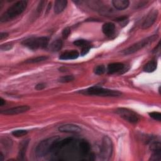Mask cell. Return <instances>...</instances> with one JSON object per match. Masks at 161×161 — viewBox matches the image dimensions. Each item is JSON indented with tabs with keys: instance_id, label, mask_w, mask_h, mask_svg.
<instances>
[{
	"instance_id": "6da1fadb",
	"label": "cell",
	"mask_w": 161,
	"mask_h": 161,
	"mask_svg": "<svg viewBox=\"0 0 161 161\" xmlns=\"http://www.w3.org/2000/svg\"><path fill=\"white\" fill-rule=\"evenodd\" d=\"M90 152L91 146L87 141L68 137L60 138L51 153L54 160H84L87 158L92 160Z\"/></svg>"
},
{
	"instance_id": "7a4b0ae2",
	"label": "cell",
	"mask_w": 161,
	"mask_h": 161,
	"mask_svg": "<svg viewBox=\"0 0 161 161\" xmlns=\"http://www.w3.org/2000/svg\"><path fill=\"white\" fill-rule=\"evenodd\" d=\"M59 136H52L40 142L35 149L37 157H43L51 153L55 147V144L59 140Z\"/></svg>"
},
{
	"instance_id": "3957f363",
	"label": "cell",
	"mask_w": 161,
	"mask_h": 161,
	"mask_svg": "<svg viewBox=\"0 0 161 161\" xmlns=\"http://www.w3.org/2000/svg\"><path fill=\"white\" fill-rule=\"evenodd\" d=\"M27 1L21 0L18 1L11 6H10L7 11L1 16L0 20L1 22H5L21 14L26 9L27 6Z\"/></svg>"
},
{
	"instance_id": "277c9868",
	"label": "cell",
	"mask_w": 161,
	"mask_h": 161,
	"mask_svg": "<svg viewBox=\"0 0 161 161\" xmlns=\"http://www.w3.org/2000/svg\"><path fill=\"white\" fill-rule=\"evenodd\" d=\"M82 93L88 95H94V96H111L115 97L119 96L121 94L118 91L111 90L109 89H105L98 86H94L88 89L82 91Z\"/></svg>"
},
{
	"instance_id": "5b68a950",
	"label": "cell",
	"mask_w": 161,
	"mask_h": 161,
	"mask_svg": "<svg viewBox=\"0 0 161 161\" xmlns=\"http://www.w3.org/2000/svg\"><path fill=\"white\" fill-rule=\"evenodd\" d=\"M49 42L48 38L46 36L30 38L25 40L22 44L31 50H36L38 48H44L47 47Z\"/></svg>"
},
{
	"instance_id": "8992f818",
	"label": "cell",
	"mask_w": 161,
	"mask_h": 161,
	"mask_svg": "<svg viewBox=\"0 0 161 161\" xmlns=\"http://www.w3.org/2000/svg\"><path fill=\"white\" fill-rule=\"evenodd\" d=\"M157 36H158L157 35H153L150 36L148 37H147L146 38L143 39V40L131 45V46H130L129 47H128L127 48H126L124 50V52H123L124 54L125 55H130V54H132V53H134L138 52L140 49L146 47L147 45L154 42L157 38Z\"/></svg>"
},
{
	"instance_id": "52a82bcc",
	"label": "cell",
	"mask_w": 161,
	"mask_h": 161,
	"mask_svg": "<svg viewBox=\"0 0 161 161\" xmlns=\"http://www.w3.org/2000/svg\"><path fill=\"white\" fill-rule=\"evenodd\" d=\"M113 144L111 140L107 136H104L102 140L100 156L103 160H109L112 155Z\"/></svg>"
},
{
	"instance_id": "ba28073f",
	"label": "cell",
	"mask_w": 161,
	"mask_h": 161,
	"mask_svg": "<svg viewBox=\"0 0 161 161\" xmlns=\"http://www.w3.org/2000/svg\"><path fill=\"white\" fill-rule=\"evenodd\" d=\"M116 112L120 117L131 123H136L139 120L138 115L135 111L128 108H119Z\"/></svg>"
},
{
	"instance_id": "9c48e42d",
	"label": "cell",
	"mask_w": 161,
	"mask_h": 161,
	"mask_svg": "<svg viewBox=\"0 0 161 161\" xmlns=\"http://www.w3.org/2000/svg\"><path fill=\"white\" fill-rule=\"evenodd\" d=\"M158 16V11L157 9L151 10L145 17L142 24V29H147L152 26L155 22Z\"/></svg>"
},
{
	"instance_id": "30bf717a",
	"label": "cell",
	"mask_w": 161,
	"mask_h": 161,
	"mask_svg": "<svg viewBox=\"0 0 161 161\" xmlns=\"http://www.w3.org/2000/svg\"><path fill=\"white\" fill-rule=\"evenodd\" d=\"M30 109V107L28 106L23 105V106H18L16 107H13L11 108H9L3 111H1V113L6 115H14L21 114L25 112H26Z\"/></svg>"
},
{
	"instance_id": "8fae6325",
	"label": "cell",
	"mask_w": 161,
	"mask_h": 161,
	"mask_svg": "<svg viewBox=\"0 0 161 161\" xmlns=\"http://www.w3.org/2000/svg\"><path fill=\"white\" fill-rule=\"evenodd\" d=\"M58 131L63 133H78L81 131V128L76 125L65 124L60 126L58 127Z\"/></svg>"
},
{
	"instance_id": "7c38bea8",
	"label": "cell",
	"mask_w": 161,
	"mask_h": 161,
	"mask_svg": "<svg viewBox=\"0 0 161 161\" xmlns=\"http://www.w3.org/2000/svg\"><path fill=\"white\" fill-rule=\"evenodd\" d=\"M115 25L113 23H106L102 26V31L103 33L108 37L113 36L115 33Z\"/></svg>"
},
{
	"instance_id": "4fadbf2b",
	"label": "cell",
	"mask_w": 161,
	"mask_h": 161,
	"mask_svg": "<svg viewBox=\"0 0 161 161\" xmlns=\"http://www.w3.org/2000/svg\"><path fill=\"white\" fill-rule=\"evenodd\" d=\"M125 68L124 64L120 62H114L108 65L107 71L109 74H113L116 72H121Z\"/></svg>"
},
{
	"instance_id": "5bb4252c",
	"label": "cell",
	"mask_w": 161,
	"mask_h": 161,
	"mask_svg": "<svg viewBox=\"0 0 161 161\" xmlns=\"http://www.w3.org/2000/svg\"><path fill=\"white\" fill-rule=\"evenodd\" d=\"M79 56V53L77 51L72 50L69 51H66L63 52L59 57L60 60H74L76 59Z\"/></svg>"
},
{
	"instance_id": "9a60e30c",
	"label": "cell",
	"mask_w": 161,
	"mask_h": 161,
	"mask_svg": "<svg viewBox=\"0 0 161 161\" xmlns=\"http://www.w3.org/2000/svg\"><path fill=\"white\" fill-rule=\"evenodd\" d=\"M29 143V140H25L22 141L19 147V151H18V159L20 160H23L25 159V157L26 155V152Z\"/></svg>"
},
{
	"instance_id": "2e32d148",
	"label": "cell",
	"mask_w": 161,
	"mask_h": 161,
	"mask_svg": "<svg viewBox=\"0 0 161 161\" xmlns=\"http://www.w3.org/2000/svg\"><path fill=\"white\" fill-rule=\"evenodd\" d=\"M67 4V1L65 0H57L55 1L54 4V12L56 14L62 13L65 8Z\"/></svg>"
},
{
	"instance_id": "e0dca14e",
	"label": "cell",
	"mask_w": 161,
	"mask_h": 161,
	"mask_svg": "<svg viewBox=\"0 0 161 161\" xmlns=\"http://www.w3.org/2000/svg\"><path fill=\"white\" fill-rule=\"evenodd\" d=\"M112 3L116 9L123 10L128 7L130 2L128 0H113Z\"/></svg>"
},
{
	"instance_id": "ac0fdd59",
	"label": "cell",
	"mask_w": 161,
	"mask_h": 161,
	"mask_svg": "<svg viewBox=\"0 0 161 161\" xmlns=\"http://www.w3.org/2000/svg\"><path fill=\"white\" fill-rule=\"evenodd\" d=\"M157 69V62L156 61L152 60L148 62L143 67V70L146 72H152Z\"/></svg>"
},
{
	"instance_id": "d6986e66",
	"label": "cell",
	"mask_w": 161,
	"mask_h": 161,
	"mask_svg": "<svg viewBox=\"0 0 161 161\" xmlns=\"http://www.w3.org/2000/svg\"><path fill=\"white\" fill-rule=\"evenodd\" d=\"M62 47V41L60 39H57L52 42L50 45V49L52 52H58Z\"/></svg>"
},
{
	"instance_id": "ffe728a7",
	"label": "cell",
	"mask_w": 161,
	"mask_h": 161,
	"mask_svg": "<svg viewBox=\"0 0 161 161\" xmlns=\"http://www.w3.org/2000/svg\"><path fill=\"white\" fill-rule=\"evenodd\" d=\"M74 44L77 46V47H79L83 48L84 47L88 46V45H91L90 42L86 40H84V39H80V40H77L75 41L74 42Z\"/></svg>"
},
{
	"instance_id": "44dd1931",
	"label": "cell",
	"mask_w": 161,
	"mask_h": 161,
	"mask_svg": "<svg viewBox=\"0 0 161 161\" xmlns=\"http://www.w3.org/2000/svg\"><path fill=\"white\" fill-rule=\"evenodd\" d=\"M47 58H48L47 57L40 56V57H35V58L28 59L26 61V63H38V62H40L46 60Z\"/></svg>"
},
{
	"instance_id": "7402d4cb",
	"label": "cell",
	"mask_w": 161,
	"mask_h": 161,
	"mask_svg": "<svg viewBox=\"0 0 161 161\" xmlns=\"http://www.w3.org/2000/svg\"><path fill=\"white\" fill-rule=\"evenodd\" d=\"M106 72V67L103 65L96 66L94 69V72L96 75H102Z\"/></svg>"
},
{
	"instance_id": "603a6c76",
	"label": "cell",
	"mask_w": 161,
	"mask_h": 161,
	"mask_svg": "<svg viewBox=\"0 0 161 161\" xmlns=\"http://www.w3.org/2000/svg\"><path fill=\"white\" fill-rule=\"evenodd\" d=\"M28 133V131L25 130H14L12 132V135L16 137H19L26 135Z\"/></svg>"
},
{
	"instance_id": "cb8c5ba5",
	"label": "cell",
	"mask_w": 161,
	"mask_h": 161,
	"mask_svg": "<svg viewBox=\"0 0 161 161\" xmlns=\"http://www.w3.org/2000/svg\"><path fill=\"white\" fill-rule=\"evenodd\" d=\"M74 79V77L72 75H65L60 77L58 79V81L62 83H67V82L72 81Z\"/></svg>"
},
{
	"instance_id": "d4e9b609",
	"label": "cell",
	"mask_w": 161,
	"mask_h": 161,
	"mask_svg": "<svg viewBox=\"0 0 161 161\" xmlns=\"http://www.w3.org/2000/svg\"><path fill=\"white\" fill-rule=\"evenodd\" d=\"M149 115L155 120H157L158 121H160L161 120V114L159 112H151L149 113Z\"/></svg>"
},
{
	"instance_id": "484cf974",
	"label": "cell",
	"mask_w": 161,
	"mask_h": 161,
	"mask_svg": "<svg viewBox=\"0 0 161 161\" xmlns=\"http://www.w3.org/2000/svg\"><path fill=\"white\" fill-rule=\"evenodd\" d=\"M116 21L119 23L121 25L125 26L127 24L128 22V18L126 16H121V17H119L116 19Z\"/></svg>"
},
{
	"instance_id": "4316f807",
	"label": "cell",
	"mask_w": 161,
	"mask_h": 161,
	"mask_svg": "<svg viewBox=\"0 0 161 161\" xmlns=\"http://www.w3.org/2000/svg\"><path fill=\"white\" fill-rule=\"evenodd\" d=\"M13 47V45L10 43H6L4 44H2L0 47V48L1 50H4V51H6V50H9L10 49H11Z\"/></svg>"
},
{
	"instance_id": "83f0119b",
	"label": "cell",
	"mask_w": 161,
	"mask_h": 161,
	"mask_svg": "<svg viewBox=\"0 0 161 161\" xmlns=\"http://www.w3.org/2000/svg\"><path fill=\"white\" fill-rule=\"evenodd\" d=\"M70 33V29L69 27H66L62 31V36L64 38H66L69 36Z\"/></svg>"
},
{
	"instance_id": "f1b7e54d",
	"label": "cell",
	"mask_w": 161,
	"mask_h": 161,
	"mask_svg": "<svg viewBox=\"0 0 161 161\" xmlns=\"http://www.w3.org/2000/svg\"><path fill=\"white\" fill-rule=\"evenodd\" d=\"M90 48H91V45H88V46H86V47H84L82 48L81 52H80L81 55H86L89 52Z\"/></svg>"
},
{
	"instance_id": "f546056e",
	"label": "cell",
	"mask_w": 161,
	"mask_h": 161,
	"mask_svg": "<svg viewBox=\"0 0 161 161\" xmlns=\"http://www.w3.org/2000/svg\"><path fill=\"white\" fill-rule=\"evenodd\" d=\"M45 86H46V85H45V84H44V83H38V84H37L36 85L35 89H36V90H38V91L42 90V89H43L45 87Z\"/></svg>"
},
{
	"instance_id": "4dcf8cb0",
	"label": "cell",
	"mask_w": 161,
	"mask_h": 161,
	"mask_svg": "<svg viewBox=\"0 0 161 161\" xmlns=\"http://www.w3.org/2000/svg\"><path fill=\"white\" fill-rule=\"evenodd\" d=\"M8 36V33L6 32H1L0 34V40H3Z\"/></svg>"
},
{
	"instance_id": "1f68e13d",
	"label": "cell",
	"mask_w": 161,
	"mask_h": 161,
	"mask_svg": "<svg viewBox=\"0 0 161 161\" xmlns=\"http://www.w3.org/2000/svg\"><path fill=\"white\" fill-rule=\"evenodd\" d=\"M160 42L158 43V44L157 45V47H155V48L153 50V52H155V53H157V52H159L160 51Z\"/></svg>"
},
{
	"instance_id": "d6a6232c",
	"label": "cell",
	"mask_w": 161,
	"mask_h": 161,
	"mask_svg": "<svg viewBox=\"0 0 161 161\" xmlns=\"http://www.w3.org/2000/svg\"><path fill=\"white\" fill-rule=\"evenodd\" d=\"M4 104H5V101L2 97H1L0 98V106H3Z\"/></svg>"
},
{
	"instance_id": "836d02e7",
	"label": "cell",
	"mask_w": 161,
	"mask_h": 161,
	"mask_svg": "<svg viewBox=\"0 0 161 161\" xmlns=\"http://www.w3.org/2000/svg\"><path fill=\"white\" fill-rule=\"evenodd\" d=\"M4 160V155L2 152L0 153V161H3Z\"/></svg>"
}]
</instances>
